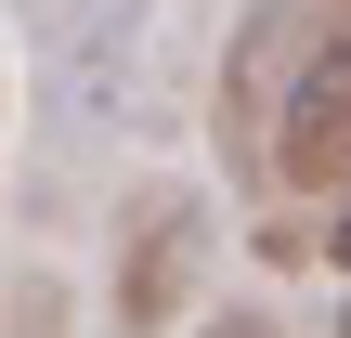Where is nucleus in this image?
I'll use <instances>...</instances> for the list:
<instances>
[{"instance_id":"obj_3","label":"nucleus","mask_w":351,"mask_h":338,"mask_svg":"<svg viewBox=\"0 0 351 338\" xmlns=\"http://www.w3.org/2000/svg\"><path fill=\"white\" fill-rule=\"evenodd\" d=\"M221 338H274V326H261V313H234V326H221Z\"/></svg>"},{"instance_id":"obj_1","label":"nucleus","mask_w":351,"mask_h":338,"mask_svg":"<svg viewBox=\"0 0 351 338\" xmlns=\"http://www.w3.org/2000/svg\"><path fill=\"white\" fill-rule=\"evenodd\" d=\"M195 261H208V195H195V182L130 195V221H117V326L156 338L182 300H195Z\"/></svg>"},{"instance_id":"obj_2","label":"nucleus","mask_w":351,"mask_h":338,"mask_svg":"<svg viewBox=\"0 0 351 338\" xmlns=\"http://www.w3.org/2000/svg\"><path fill=\"white\" fill-rule=\"evenodd\" d=\"M274 169L287 182H351V39L300 65V91L274 117Z\"/></svg>"}]
</instances>
